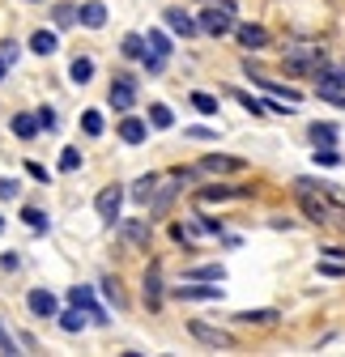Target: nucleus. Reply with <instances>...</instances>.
I'll return each mask as SVG.
<instances>
[{"instance_id": "obj_1", "label": "nucleus", "mask_w": 345, "mask_h": 357, "mask_svg": "<svg viewBox=\"0 0 345 357\" xmlns=\"http://www.w3.org/2000/svg\"><path fill=\"white\" fill-rule=\"evenodd\" d=\"M294 183H298V204L316 226H341L345 221V200L337 192H328L324 183H311V178H294Z\"/></svg>"}, {"instance_id": "obj_2", "label": "nucleus", "mask_w": 345, "mask_h": 357, "mask_svg": "<svg viewBox=\"0 0 345 357\" xmlns=\"http://www.w3.org/2000/svg\"><path fill=\"white\" fill-rule=\"evenodd\" d=\"M196 30H205V34H213V38L230 34V30H235V5H230V0L205 5V9H200V17H196Z\"/></svg>"}, {"instance_id": "obj_3", "label": "nucleus", "mask_w": 345, "mask_h": 357, "mask_svg": "<svg viewBox=\"0 0 345 357\" xmlns=\"http://www.w3.org/2000/svg\"><path fill=\"white\" fill-rule=\"evenodd\" d=\"M320 64H324V47H311V43L286 47V68H290V73H316Z\"/></svg>"}, {"instance_id": "obj_4", "label": "nucleus", "mask_w": 345, "mask_h": 357, "mask_svg": "<svg viewBox=\"0 0 345 357\" xmlns=\"http://www.w3.org/2000/svg\"><path fill=\"white\" fill-rule=\"evenodd\" d=\"M94 208H98V217H103V226H115V221H119V208H124V188H119V183L103 188L98 200H94Z\"/></svg>"}, {"instance_id": "obj_5", "label": "nucleus", "mask_w": 345, "mask_h": 357, "mask_svg": "<svg viewBox=\"0 0 345 357\" xmlns=\"http://www.w3.org/2000/svg\"><path fill=\"white\" fill-rule=\"evenodd\" d=\"M107 102H111L115 111H133V102H137V77L119 73V77L111 81V94H107Z\"/></svg>"}, {"instance_id": "obj_6", "label": "nucleus", "mask_w": 345, "mask_h": 357, "mask_svg": "<svg viewBox=\"0 0 345 357\" xmlns=\"http://www.w3.org/2000/svg\"><path fill=\"white\" fill-rule=\"evenodd\" d=\"M188 332H192L200 344H209V349H235V336H230V332L213 328V324H205V319H192V324H188Z\"/></svg>"}, {"instance_id": "obj_7", "label": "nucleus", "mask_w": 345, "mask_h": 357, "mask_svg": "<svg viewBox=\"0 0 345 357\" xmlns=\"http://www.w3.org/2000/svg\"><path fill=\"white\" fill-rule=\"evenodd\" d=\"M26 306H30V315H38V319H56V310H60V302H56L52 289H30Z\"/></svg>"}, {"instance_id": "obj_8", "label": "nucleus", "mask_w": 345, "mask_h": 357, "mask_svg": "<svg viewBox=\"0 0 345 357\" xmlns=\"http://www.w3.org/2000/svg\"><path fill=\"white\" fill-rule=\"evenodd\" d=\"M68 302H73V306H81L94 324H107V315H103V306L94 302V289H90V285H73V289H68Z\"/></svg>"}, {"instance_id": "obj_9", "label": "nucleus", "mask_w": 345, "mask_h": 357, "mask_svg": "<svg viewBox=\"0 0 345 357\" xmlns=\"http://www.w3.org/2000/svg\"><path fill=\"white\" fill-rule=\"evenodd\" d=\"M247 162L243 158H226V153H209V158H200V174H235V170H243Z\"/></svg>"}, {"instance_id": "obj_10", "label": "nucleus", "mask_w": 345, "mask_h": 357, "mask_svg": "<svg viewBox=\"0 0 345 357\" xmlns=\"http://www.w3.org/2000/svg\"><path fill=\"white\" fill-rule=\"evenodd\" d=\"M175 298L179 302H218L222 285H196V281H188V285H175Z\"/></svg>"}, {"instance_id": "obj_11", "label": "nucleus", "mask_w": 345, "mask_h": 357, "mask_svg": "<svg viewBox=\"0 0 345 357\" xmlns=\"http://www.w3.org/2000/svg\"><path fill=\"white\" fill-rule=\"evenodd\" d=\"M235 34H239V47H247V52H260V47H269V30L265 26H235Z\"/></svg>"}, {"instance_id": "obj_12", "label": "nucleus", "mask_w": 345, "mask_h": 357, "mask_svg": "<svg viewBox=\"0 0 345 357\" xmlns=\"http://www.w3.org/2000/svg\"><path fill=\"white\" fill-rule=\"evenodd\" d=\"M77 22L90 26V30H103L107 26V5H103V0H85V5L77 9Z\"/></svg>"}, {"instance_id": "obj_13", "label": "nucleus", "mask_w": 345, "mask_h": 357, "mask_svg": "<svg viewBox=\"0 0 345 357\" xmlns=\"http://www.w3.org/2000/svg\"><path fill=\"white\" fill-rule=\"evenodd\" d=\"M119 137H124L128 145H141V141L149 137V123H145V119H137V115H128V119L119 123Z\"/></svg>"}, {"instance_id": "obj_14", "label": "nucleus", "mask_w": 345, "mask_h": 357, "mask_svg": "<svg viewBox=\"0 0 345 357\" xmlns=\"http://www.w3.org/2000/svg\"><path fill=\"white\" fill-rule=\"evenodd\" d=\"M119 234H124V243L145 247V243H149V217H145V221H124V226H119Z\"/></svg>"}, {"instance_id": "obj_15", "label": "nucleus", "mask_w": 345, "mask_h": 357, "mask_svg": "<svg viewBox=\"0 0 345 357\" xmlns=\"http://www.w3.org/2000/svg\"><path fill=\"white\" fill-rule=\"evenodd\" d=\"M145 302L158 310L162 306V268L158 264H149V273H145Z\"/></svg>"}, {"instance_id": "obj_16", "label": "nucleus", "mask_w": 345, "mask_h": 357, "mask_svg": "<svg viewBox=\"0 0 345 357\" xmlns=\"http://www.w3.org/2000/svg\"><path fill=\"white\" fill-rule=\"evenodd\" d=\"M239 196H247V188H200V192H196L200 204H213V200H239Z\"/></svg>"}, {"instance_id": "obj_17", "label": "nucleus", "mask_w": 345, "mask_h": 357, "mask_svg": "<svg viewBox=\"0 0 345 357\" xmlns=\"http://www.w3.org/2000/svg\"><path fill=\"white\" fill-rule=\"evenodd\" d=\"M30 52H34V56H52V52H60V38H56L52 30H34Z\"/></svg>"}, {"instance_id": "obj_18", "label": "nucleus", "mask_w": 345, "mask_h": 357, "mask_svg": "<svg viewBox=\"0 0 345 357\" xmlns=\"http://www.w3.org/2000/svg\"><path fill=\"white\" fill-rule=\"evenodd\" d=\"M307 137H311V145H316V149L337 145V123H311V128H307Z\"/></svg>"}, {"instance_id": "obj_19", "label": "nucleus", "mask_w": 345, "mask_h": 357, "mask_svg": "<svg viewBox=\"0 0 345 357\" xmlns=\"http://www.w3.org/2000/svg\"><path fill=\"white\" fill-rule=\"evenodd\" d=\"M166 26L175 30V34H184V38H188V34H196V22H192L184 9H166Z\"/></svg>"}, {"instance_id": "obj_20", "label": "nucleus", "mask_w": 345, "mask_h": 357, "mask_svg": "<svg viewBox=\"0 0 345 357\" xmlns=\"http://www.w3.org/2000/svg\"><path fill=\"white\" fill-rule=\"evenodd\" d=\"M68 77H73V85H85V81L94 77V60H90V56H77V60L68 64Z\"/></svg>"}, {"instance_id": "obj_21", "label": "nucleus", "mask_w": 345, "mask_h": 357, "mask_svg": "<svg viewBox=\"0 0 345 357\" xmlns=\"http://www.w3.org/2000/svg\"><path fill=\"white\" fill-rule=\"evenodd\" d=\"M119 56H124V60H141V56H145V38H141V34H124Z\"/></svg>"}, {"instance_id": "obj_22", "label": "nucleus", "mask_w": 345, "mask_h": 357, "mask_svg": "<svg viewBox=\"0 0 345 357\" xmlns=\"http://www.w3.org/2000/svg\"><path fill=\"white\" fill-rule=\"evenodd\" d=\"M235 319H239V324H260V328H265V324H273V319H281V315H277L273 306H265V310H239Z\"/></svg>"}, {"instance_id": "obj_23", "label": "nucleus", "mask_w": 345, "mask_h": 357, "mask_svg": "<svg viewBox=\"0 0 345 357\" xmlns=\"http://www.w3.org/2000/svg\"><path fill=\"white\" fill-rule=\"evenodd\" d=\"M154 188H158V174H141V178H137V188H133V200L145 208V204H149V196H154Z\"/></svg>"}, {"instance_id": "obj_24", "label": "nucleus", "mask_w": 345, "mask_h": 357, "mask_svg": "<svg viewBox=\"0 0 345 357\" xmlns=\"http://www.w3.org/2000/svg\"><path fill=\"white\" fill-rule=\"evenodd\" d=\"M188 281H226V268L222 264H205V268H192Z\"/></svg>"}, {"instance_id": "obj_25", "label": "nucleus", "mask_w": 345, "mask_h": 357, "mask_svg": "<svg viewBox=\"0 0 345 357\" xmlns=\"http://www.w3.org/2000/svg\"><path fill=\"white\" fill-rule=\"evenodd\" d=\"M13 132H17L22 141L38 137V115H13Z\"/></svg>"}, {"instance_id": "obj_26", "label": "nucleus", "mask_w": 345, "mask_h": 357, "mask_svg": "<svg viewBox=\"0 0 345 357\" xmlns=\"http://www.w3.org/2000/svg\"><path fill=\"white\" fill-rule=\"evenodd\" d=\"M103 111H81V132L85 137H103Z\"/></svg>"}, {"instance_id": "obj_27", "label": "nucleus", "mask_w": 345, "mask_h": 357, "mask_svg": "<svg viewBox=\"0 0 345 357\" xmlns=\"http://www.w3.org/2000/svg\"><path fill=\"white\" fill-rule=\"evenodd\" d=\"M149 123L166 132V128H175V115H170V107H166V102H154V107H149Z\"/></svg>"}, {"instance_id": "obj_28", "label": "nucleus", "mask_w": 345, "mask_h": 357, "mask_svg": "<svg viewBox=\"0 0 345 357\" xmlns=\"http://www.w3.org/2000/svg\"><path fill=\"white\" fill-rule=\"evenodd\" d=\"M145 47H149L154 56H166V60H170V52H175V47H170V38H166L162 30H149V38H145Z\"/></svg>"}, {"instance_id": "obj_29", "label": "nucleus", "mask_w": 345, "mask_h": 357, "mask_svg": "<svg viewBox=\"0 0 345 357\" xmlns=\"http://www.w3.org/2000/svg\"><path fill=\"white\" fill-rule=\"evenodd\" d=\"M85 319H90V315H81V306H73V310H64V315H60V328L64 332H81Z\"/></svg>"}, {"instance_id": "obj_30", "label": "nucleus", "mask_w": 345, "mask_h": 357, "mask_svg": "<svg viewBox=\"0 0 345 357\" xmlns=\"http://www.w3.org/2000/svg\"><path fill=\"white\" fill-rule=\"evenodd\" d=\"M52 22H56L60 30H68V26L77 22V9H73V5H56V9H52Z\"/></svg>"}, {"instance_id": "obj_31", "label": "nucleus", "mask_w": 345, "mask_h": 357, "mask_svg": "<svg viewBox=\"0 0 345 357\" xmlns=\"http://www.w3.org/2000/svg\"><path fill=\"white\" fill-rule=\"evenodd\" d=\"M22 221H26V226H30L34 234H43V230H47V226H52V221H47V217H43L38 208H26V213H22Z\"/></svg>"}, {"instance_id": "obj_32", "label": "nucleus", "mask_w": 345, "mask_h": 357, "mask_svg": "<svg viewBox=\"0 0 345 357\" xmlns=\"http://www.w3.org/2000/svg\"><path fill=\"white\" fill-rule=\"evenodd\" d=\"M320 277H345V259H328V255H320Z\"/></svg>"}, {"instance_id": "obj_33", "label": "nucleus", "mask_w": 345, "mask_h": 357, "mask_svg": "<svg viewBox=\"0 0 345 357\" xmlns=\"http://www.w3.org/2000/svg\"><path fill=\"white\" fill-rule=\"evenodd\" d=\"M192 107L200 115H218V98H213V94H192Z\"/></svg>"}, {"instance_id": "obj_34", "label": "nucleus", "mask_w": 345, "mask_h": 357, "mask_svg": "<svg viewBox=\"0 0 345 357\" xmlns=\"http://www.w3.org/2000/svg\"><path fill=\"white\" fill-rule=\"evenodd\" d=\"M311 158H316V166H341V153H337L332 145H324V149H316Z\"/></svg>"}, {"instance_id": "obj_35", "label": "nucleus", "mask_w": 345, "mask_h": 357, "mask_svg": "<svg viewBox=\"0 0 345 357\" xmlns=\"http://www.w3.org/2000/svg\"><path fill=\"white\" fill-rule=\"evenodd\" d=\"M17 56H22V43H13V38L0 43V60H5V64H17Z\"/></svg>"}, {"instance_id": "obj_36", "label": "nucleus", "mask_w": 345, "mask_h": 357, "mask_svg": "<svg viewBox=\"0 0 345 357\" xmlns=\"http://www.w3.org/2000/svg\"><path fill=\"white\" fill-rule=\"evenodd\" d=\"M34 115H38V128H47V132H56V128H60V119H56V111H52V107H43V111H34Z\"/></svg>"}, {"instance_id": "obj_37", "label": "nucleus", "mask_w": 345, "mask_h": 357, "mask_svg": "<svg viewBox=\"0 0 345 357\" xmlns=\"http://www.w3.org/2000/svg\"><path fill=\"white\" fill-rule=\"evenodd\" d=\"M17 192H22L17 178H0V200H17Z\"/></svg>"}, {"instance_id": "obj_38", "label": "nucleus", "mask_w": 345, "mask_h": 357, "mask_svg": "<svg viewBox=\"0 0 345 357\" xmlns=\"http://www.w3.org/2000/svg\"><path fill=\"white\" fill-rule=\"evenodd\" d=\"M77 166H81V153H77V149H64V153H60V170L68 174V170H77Z\"/></svg>"}, {"instance_id": "obj_39", "label": "nucleus", "mask_w": 345, "mask_h": 357, "mask_svg": "<svg viewBox=\"0 0 345 357\" xmlns=\"http://www.w3.org/2000/svg\"><path fill=\"white\" fill-rule=\"evenodd\" d=\"M103 294H107L115 306H124V289H119V281H111V277H107V281H103Z\"/></svg>"}, {"instance_id": "obj_40", "label": "nucleus", "mask_w": 345, "mask_h": 357, "mask_svg": "<svg viewBox=\"0 0 345 357\" xmlns=\"http://www.w3.org/2000/svg\"><path fill=\"white\" fill-rule=\"evenodd\" d=\"M235 98H239V107H243V111H251V115H265V102H256L251 94H235Z\"/></svg>"}, {"instance_id": "obj_41", "label": "nucleus", "mask_w": 345, "mask_h": 357, "mask_svg": "<svg viewBox=\"0 0 345 357\" xmlns=\"http://www.w3.org/2000/svg\"><path fill=\"white\" fill-rule=\"evenodd\" d=\"M184 137H192V141H218V132H213V128H188Z\"/></svg>"}, {"instance_id": "obj_42", "label": "nucleus", "mask_w": 345, "mask_h": 357, "mask_svg": "<svg viewBox=\"0 0 345 357\" xmlns=\"http://www.w3.org/2000/svg\"><path fill=\"white\" fill-rule=\"evenodd\" d=\"M0 353H17V344H13V336L0 328Z\"/></svg>"}, {"instance_id": "obj_43", "label": "nucleus", "mask_w": 345, "mask_h": 357, "mask_svg": "<svg viewBox=\"0 0 345 357\" xmlns=\"http://www.w3.org/2000/svg\"><path fill=\"white\" fill-rule=\"evenodd\" d=\"M26 170H30V174H34V178H38V183H47V170H43V166H38V162H30V166H26Z\"/></svg>"}, {"instance_id": "obj_44", "label": "nucleus", "mask_w": 345, "mask_h": 357, "mask_svg": "<svg viewBox=\"0 0 345 357\" xmlns=\"http://www.w3.org/2000/svg\"><path fill=\"white\" fill-rule=\"evenodd\" d=\"M17 264H22L17 255H0V268H5V273H13V268H17Z\"/></svg>"}, {"instance_id": "obj_45", "label": "nucleus", "mask_w": 345, "mask_h": 357, "mask_svg": "<svg viewBox=\"0 0 345 357\" xmlns=\"http://www.w3.org/2000/svg\"><path fill=\"white\" fill-rule=\"evenodd\" d=\"M320 255H328V259H345V247H324Z\"/></svg>"}, {"instance_id": "obj_46", "label": "nucleus", "mask_w": 345, "mask_h": 357, "mask_svg": "<svg viewBox=\"0 0 345 357\" xmlns=\"http://www.w3.org/2000/svg\"><path fill=\"white\" fill-rule=\"evenodd\" d=\"M5 73H9V64H5V60H0V81H5Z\"/></svg>"}, {"instance_id": "obj_47", "label": "nucleus", "mask_w": 345, "mask_h": 357, "mask_svg": "<svg viewBox=\"0 0 345 357\" xmlns=\"http://www.w3.org/2000/svg\"><path fill=\"white\" fill-rule=\"evenodd\" d=\"M0 234H5V217H0Z\"/></svg>"}, {"instance_id": "obj_48", "label": "nucleus", "mask_w": 345, "mask_h": 357, "mask_svg": "<svg viewBox=\"0 0 345 357\" xmlns=\"http://www.w3.org/2000/svg\"><path fill=\"white\" fill-rule=\"evenodd\" d=\"M30 5H34V0H30Z\"/></svg>"}]
</instances>
